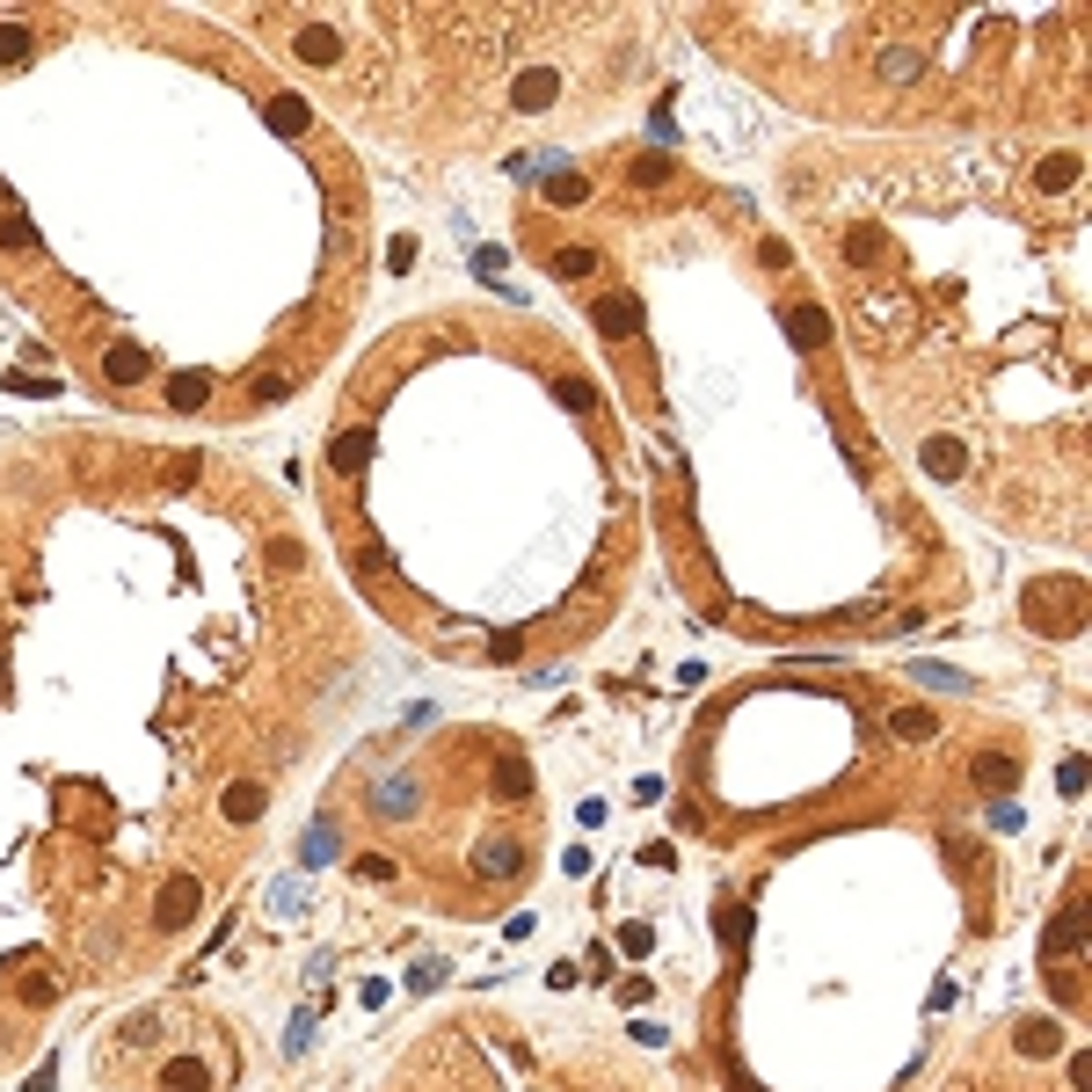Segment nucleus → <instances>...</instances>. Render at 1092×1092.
I'll list each match as a JSON object with an SVG mask.
<instances>
[{
  "label": "nucleus",
  "mask_w": 1092,
  "mask_h": 1092,
  "mask_svg": "<svg viewBox=\"0 0 1092 1092\" xmlns=\"http://www.w3.org/2000/svg\"><path fill=\"white\" fill-rule=\"evenodd\" d=\"M197 903H204V889H197V874H176V881H167V889H160V903H153V926H160V933H183V926H190V917H197Z\"/></svg>",
  "instance_id": "1"
},
{
  "label": "nucleus",
  "mask_w": 1092,
  "mask_h": 1092,
  "mask_svg": "<svg viewBox=\"0 0 1092 1092\" xmlns=\"http://www.w3.org/2000/svg\"><path fill=\"white\" fill-rule=\"evenodd\" d=\"M1027 612H1034V619H1049V598H1042V591H1027ZM1056 612H1063L1070 627L1085 619V591H1078V582H1056ZM1070 627H1063V634H1070Z\"/></svg>",
  "instance_id": "2"
},
{
  "label": "nucleus",
  "mask_w": 1092,
  "mask_h": 1092,
  "mask_svg": "<svg viewBox=\"0 0 1092 1092\" xmlns=\"http://www.w3.org/2000/svg\"><path fill=\"white\" fill-rule=\"evenodd\" d=\"M160 1092H212V1070L197 1063V1056H176L160 1070Z\"/></svg>",
  "instance_id": "3"
},
{
  "label": "nucleus",
  "mask_w": 1092,
  "mask_h": 1092,
  "mask_svg": "<svg viewBox=\"0 0 1092 1092\" xmlns=\"http://www.w3.org/2000/svg\"><path fill=\"white\" fill-rule=\"evenodd\" d=\"M103 372H110L117 386H131V379H146V350H139V343H117V350L103 357Z\"/></svg>",
  "instance_id": "4"
},
{
  "label": "nucleus",
  "mask_w": 1092,
  "mask_h": 1092,
  "mask_svg": "<svg viewBox=\"0 0 1092 1092\" xmlns=\"http://www.w3.org/2000/svg\"><path fill=\"white\" fill-rule=\"evenodd\" d=\"M263 801H270V794H263L256 780H240V787H226V816H233V823H256V816H263Z\"/></svg>",
  "instance_id": "5"
},
{
  "label": "nucleus",
  "mask_w": 1092,
  "mask_h": 1092,
  "mask_svg": "<svg viewBox=\"0 0 1092 1092\" xmlns=\"http://www.w3.org/2000/svg\"><path fill=\"white\" fill-rule=\"evenodd\" d=\"M1020 1049H1027V1056H1056V1049H1063V1027H1056V1020H1027V1027H1020Z\"/></svg>",
  "instance_id": "6"
},
{
  "label": "nucleus",
  "mask_w": 1092,
  "mask_h": 1092,
  "mask_svg": "<svg viewBox=\"0 0 1092 1092\" xmlns=\"http://www.w3.org/2000/svg\"><path fill=\"white\" fill-rule=\"evenodd\" d=\"M365 452H372V438H365V430H343L328 459H335V474H357V466H365Z\"/></svg>",
  "instance_id": "7"
},
{
  "label": "nucleus",
  "mask_w": 1092,
  "mask_h": 1092,
  "mask_svg": "<svg viewBox=\"0 0 1092 1092\" xmlns=\"http://www.w3.org/2000/svg\"><path fill=\"white\" fill-rule=\"evenodd\" d=\"M518 867H525V853H518V845H488V853H481V874H488V881H511Z\"/></svg>",
  "instance_id": "8"
},
{
  "label": "nucleus",
  "mask_w": 1092,
  "mask_h": 1092,
  "mask_svg": "<svg viewBox=\"0 0 1092 1092\" xmlns=\"http://www.w3.org/2000/svg\"><path fill=\"white\" fill-rule=\"evenodd\" d=\"M554 88H561L554 73H525V80H518V103H525V110H547V103H554Z\"/></svg>",
  "instance_id": "9"
},
{
  "label": "nucleus",
  "mask_w": 1092,
  "mask_h": 1092,
  "mask_svg": "<svg viewBox=\"0 0 1092 1092\" xmlns=\"http://www.w3.org/2000/svg\"><path fill=\"white\" fill-rule=\"evenodd\" d=\"M204 393H212V379H204V372H183L176 386H167V401H176V408H204Z\"/></svg>",
  "instance_id": "10"
},
{
  "label": "nucleus",
  "mask_w": 1092,
  "mask_h": 1092,
  "mask_svg": "<svg viewBox=\"0 0 1092 1092\" xmlns=\"http://www.w3.org/2000/svg\"><path fill=\"white\" fill-rule=\"evenodd\" d=\"M926 466L954 481V474H962V445H954V438H933V445H926Z\"/></svg>",
  "instance_id": "11"
},
{
  "label": "nucleus",
  "mask_w": 1092,
  "mask_h": 1092,
  "mask_svg": "<svg viewBox=\"0 0 1092 1092\" xmlns=\"http://www.w3.org/2000/svg\"><path fill=\"white\" fill-rule=\"evenodd\" d=\"M889 728H896L903 743H926V736H933V714H926V707H903V714H896Z\"/></svg>",
  "instance_id": "12"
},
{
  "label": "nucleus",
  "mask_w": 1092,
  "mask_h": 1092,
  "mask_svg": "<svg viewBox=\"0 0 1092 1092\" xmlns=\"http://www.w3.org/2000/svg\"><path fill=\"white\" fill-rule=\"evenodd\" d=\"M547 197H554V204H582V197H591V183H582L575 167H561V176L547 183Z\"/></svg>",
  "instance_id": "13"
},
{
  "label": "nucleus",
  "mask_w": 1092,
  "mask_h": 1092,
  "mask_svg": "<svg viewBox=\"0 0 1092 1092\" xmlns=\"http://www.w3.org/2000/svg\"><path fill=\"white\" fill-rule=\"evenodd\" d=\"M495 794H511V801H518V794H532V773H525L518 758H502V773H495Z\"/></svg>",
  "instance_id": "14"
},
{
  "label": "nucleus",
  "mask_w": 1092,
  "mask_h": 1092,
  "mask_svg": "<svg viewBox=\"0 0 1092 1092\" xmlns=\"http://www.w3.org/2000/svg\"><path fill=\"white\" fill-rule=\"evenodd\" d=\"M976 780H983V787H1013V780H1020V765H1013V758H983V765H976Z\"/></svg>",
  "instance_id": "15"
},
{
  "label": "nucleus",
  "mask_w": 1092,
  "mask_h": 1092,
  "mask_svg": "<svg viewBox=\"0 0 1092 1092\" xmlns=\"http://www.w3.org/2000/svg\"><path fill=\"white\" fill-rule=\"evenodd\" d=\"M554 270H561V277H591L598 256H591V248H568V256H554Z\"/></svg>",
  "instance_id": "16"
},
{
  "label": "nucleus",
  "mask_w": 1092,
  "mask_h": 1092,
  "mask_svg": "<svg viewBox=\"0 0 1092 1092\" xmlns=\"http://www.w3.org/2000/svg\"><path fill=\"white\" fill-rule=\"evenodd\" d=\"M787 321H794V343H823V313H808V306H794Z\"/></svg>",
  "instance_id": "17"
},
{
  "label": "nucleus",
  "mask_w": 1092,
  "mask_h": 1092,
  "mask_svg": "<svg viewBox=\"0 0 1092 1092\" xmlns=\"http://www.w3.org/2000/svg\"><path fill=\"white\" fill-rule=\"evenodd\" d=\"M1078 947H1085V917L1070 910V917H1063V926H1056V954H1078Z\"/></svg>",
  "instance_id": "18"
},
{
  "label": "nucleus",
  "mask_w": 1092,
  "mask_h": 1092,
  "mask_svg": "<svg viewBox=\"0 0 1092 1092\" xmlns=\"http://www.w3.org/2000/svg\"><path fill=\"white\" fill-rule=\"evenodd\" d=\"M917 685H947V692H969V678H962V670H940V663H926V670H917Z\"/></svg>",
  "instance_id": "19"
},
{
  "label": "nucleus",
  "mask_w": 1092,
  "mask_h": 1092,
  "mask_svg": "<svg viewBox=\"0 0 1092 1092\" xmlns=\"http://www.w3.org/2000/svg\"><path fill=\"white\" fill-rule=\"evenodd\" d=\"M270 124H277V131H306V110L285 96V103H270Z\"/></svg>",
  "instance_id": "20"
},
{
  "label": "nucleus",
  "mask_w": 1092,
  "mask_h": 1092,
  "mask_svg": "<svg viewBox=\"0 0 1092 1092\" xmlns=\"http://www.w3.org/2000/svg\"><path fill=\"white\" fill-rule=\"evenodd\" d=\"M299 51H306V59H335V37H328V30H306Z\"/></svg>",
  "instance_id": "21"
},
{
  "label": "nucleus",
  "mask_w": 1092,
  "mask_h": 1092,
  "mask_svg": "<svg viewBox=\"0 0 1092 1092\" xmlns=\"http://www.w3.org/2000/svg\"><path fill=\"white\" fill-rule=\"evenodd\" d=\"M881 73H889V80H910V73H917V51H889Z\"/></svg>",
  "instance_id": "22"
},
{
  "label": "nucleus",
  "mask_w": 1092,
  "mask_h": 1092,
  "mask_svg": "<svg viewBox=\"0 0 1092 1092\" xmlns=\"http://www.w3.org/2000/svg\"><path fill=\"white\" fill-rule=\"evenodd\" d=\"M598 321L619 335V328H634V306H627V299H612V306H598Z\"/></svg>",
  "instance_id": "23"
},
{
  "label": "nucleus",
  "mask_w": 1092,
  "mask_h": 1092,
  "mask_svg": "<svg viewBox=\"0 0 1092 1092\" xmlns=\"http://www.w3.org/2000/svg\"><path fill=\"white\" fill-rule=\"evenodd\" d=\"M357 874H365V881H393V860H386V853H365Z\"/></svg>",
  "instance_id": "24"
},
{
  "label": "nucleus",
  "mask_w": 1092,
  "mask_h": 1092,
  "mask_svg": "<svg viewBox=\"0 0 1092 1092\" xmlns=\"http://www.w3.org/2000/svg\"><path fill=\"white\" fill-rule=\"evenodd\" d=\"M153 1042V1013H139V1020H124V1049H146Z\"/></svg>",
  "instance_id": "25"
},
{
  "label": "nucleus",
  "mask_w": 1092,
  "mask_h": 1092,
  "mask_svg": "<svg viewBox=\"0 0 1092 1092\" xmlns=\"http://www.w3.org/2000/svg\"><path fill=\"white\" fill-rule=\"evenodd\" d=\"M670 176V160L663 153H648V160H634V183H663Z\"/></svg>",
  "instance_id": "26"
},
{
  "label": "nucleus",
  "mask_w": 1092,
  "mask_h": 1092,
  "mask_svg": "<svg viewBox=\"0 0 1092 1092\" xmlns=\"http://www.w3.org/2000/svg\"><path fill=\"white\" fill-rule=\"evenodd\" d=\"M23 51H30V30H0V59H8V66H15Z\"/></svg>",
  "instance_id": "27"
}]
</instances>
